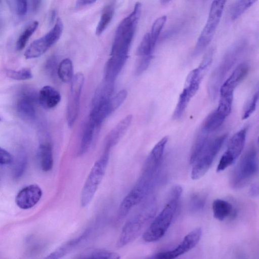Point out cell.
I'll return each instance as SVG.
<instances>
[{
    "label": "cell",
    "mask_w": 259,
    "mask_h": 259,
    "mask_svg": "<svg viewBox=\"0 0 259 259\" xmlns=\"http://www.w3.org/2000/svg\"><path fill=\"white\" fill-rule=\"evenodd\" d=\"M41 0H32V9L34 12H36L39 9Z\"/></svg>",
    "instance_id": "obj_42"
},
{
    "label": "cell",
    "mask_w": 259,
    "mask_h": 259,
    "mask_svg": "<svg viewBox=\"0 0 259 259\" xmlns=\"http://www.w3.org/2000/svg\"><path fill=\"white\" fill-rule=\"evenodd\" d=\"M110 149L105 148L104 151L92 166L83 186L80 204L82 207L89 205L94 198L101 184L107 167Z\"/></svg>",
    "instance_id": "obj_5"
},
{
    "label": "cell",
    "mask_w": 259,
    "mask_h": 259,
    "mask_svg": "<svg viewBox=\"0 0 259 259\" xmlns=\"http://www.w3.org/2000/svg\"><path fill=\"white\" fill-rule=\"evenodd\" d=\"M114 12V8L111 5H108L104 8L96 27V34L97 35H100L106 29L113 17Z\"/></svg>",
    "instance_id": "obj_29"
},
{
    "label": "cell",
    "mask_w": 259,
    "mask_h": 259,
    "mask_svg": "<svg viewBox=\"0 0 259 259\" xmlns=\"http://www.w3.org/2000/svg\"><path fill=\"white\" fill-rule=\"evenodd\" d=\"M16 9L17 14L21 16H24L27 11V0H15Z\"/></svg>",
    "instance_id": "obj_38"
},
{
    "label": "cell",
    "mask_w": 259,
    "mask_h": 259,
    "mask_svg": "<svg viewBox=\"0 0 259 259\" xmlns=\"http://www.w3.org/2000/svg\"><path fill=\"white\" fill-rule=\"evenodd\" d=\"M258 99V94L255 93L245 104L242 113V119L248 118L255 111Z\"/></svg>",
    "instance_id": "obj_37"
},
{
    "label": "cell",
    "mask_w": 259,
    "mask_h": 259,
    "mask_svg": "<svg viewBox=\"0 0 259 259\" xmlns=\"http://www.w3.org/2000/svg\"><path fill=\"white\" fill-rule=\"evenodd\" d=\"M159 1L161 4L165 5V4L168 3L171 0H159Z\"/></svg>",
    "instance_id": "obj_44"
},
{
    "label": "cell",
    "mask_w": 259,
    "mask_h": 259,
    "mask_svg": "<svg viewBox=\"0 0 259 259\" xmlns=\"http://www.w3.org/2000/svg\"><path fill=\"white\" fill-rule=\"evenodd\" d=\"M208 133L200 130L192 147L190 162L193 164L210 141Z\"/></svg>",
    "instance_id": "obj_24"
},
{
    "label": "cell",
    "mask_w": 259,
    "mask_h": 259,
    "mask_svg": "<svg viewBox=\"0 0 259 259\" xmlns=\"http://www.w3.org/2000/svg\"><path fill=\"white\" fill-rule=\"evenodd\" d=\"M97 0H77L75 3L76 7L80 8L92 4Z\"/></svg>",
    "instance_id": "obj_40"
},
{
    "label": "cell",
    "mask_w": 259,
    "mask_h": 259,
    "mask_svg": "<svg viewBox=\"0 0 259 259\" xmlns=\"http://www.w3.org/2000/svg\"><path fill=\"white\" fill-rule=\"evenodd\" d=\"M27 164V157L25 153L21 152L18 155L13 169V174L15 178H19L24 173Z\"/></svg>",
    "instance_id": "obj_36"
},
{
    "label": "cell",
    "mask_w": 259,
    "mask_h": 259,
    "mask_svg": "<svg viewBox=\"0 0 259 259\" xmlns=\"http://www.w3.org/2000/svg\"><path fill=\"white\" fill-rule=\"evenodd\" d=\"M155 47L152 44L149 33H146L137 50V55L139 57V59L152 60Z\"/></svg>",
    "instance_id": "obj_26"
},
{
    "label": "cell",
    "mask_w": 259,
    "mask_h": 259,
    "mask_svg": "<svg viewBox=\"0 0 259 259\" xmlns=\"http://www.w3.org/2000/svg\"><path fill=\"white\" fill-rule=\"evenodd\" d=\"M257 153L255 148L250 147L242 156L234 170L230 180L235 189L244 187L258 171Z\"/></svg>",
    "instance_id": "obj_7"
},
{
    "label": "cell",
    "mask_w": 259,
    "mask_h": 259,
    "mask_svg": "<svg viewBox=\"0 0 259 259\" xmlns=\"http://www.w3.org/2000/svg\"><path fill=\"white\" fill-rule=\"evenodd\" d=\"M244 48V43L242 41L234 44L211 74L207 84V92L211 100L216 98L224 78L236 63Z\"/></svg>",
    "instance_id": "obj_3"
},
{
    "label": "cell",
    "mask_w": 259,
    "mask_h": 259,
    "mask_svg": "<svg viewBox=\"0 0 259 259\" xmlns=\"http://www.w3.org/2000/svg\"><path fill=\"white\" fill-rule=\"evenodd\" d=\"M13 160L11 154L5 149L0 147V164L10 163Z\"/></svg>",
    "instance_id": "obj_39"
},
{
    "label": "cell",
    "mask_w": 259,
    "mask_h": 259,
    "mask_svg": "<svg viewBox=\"0 0 259 259\" xmlns=\"http://www.w3.org/2000/svg\"><path fill=\"white\" fill-rule=\"evenodd\" d=\"M249 194L253 197H256L258 195V185L257 183L253 184L249 190Z\"/></svg>",
    "instance_id": "obj_41"
},
{
    "label": "cell",
    "mask_w": 259,
    "mask_h": 259,
    "mask_svg": "<svg viewBox=\"0 0 259 259\" xmlns=\"http://www.w3.org/2000/svg\"><path fill=\"white\" fill-rule=\"evenodd\" d=\"M0 2H1V0H0Z\"/></svg>",
    "instance_id": "obj_46"
},
{
    "label": "cell",
    "mask_w": 259,
    "mask_h": 259,
    "mask_svg": "<svg viewBox=\"0 0 259 259\" xmlns=\"http://www.w3.org/2000/svg\"><path fill=\"white\" fill-rule=\"evenodd\" d=\"M37 158L41 169L49 171L53 166L52 148L49 142L40 144L37 150Z\"/></svg>",
    "instance_id": "obj_19"
},
{
    "label": "cell",
    "mask_w": 259,
    "mask_h": 259,
    "mask_svg": "<svg viewBox=\"0 0 259 259\" xmlns=\"http://www.w3.org/2000/svg\"><path fill=\"white\" fill-rule=\"evenodd\" d=\"M257 0H237L232 6L230 16L235 20L251 7Z\"/></svg>",
    "instance_id": "obj_30"
},
{
    "label": "cell",
    "mask_w": 259,
    "mask_h": 259,
    "mask_svg": "<svg viewBox=\"0 0 259 259\" xmlns=\"http://www.w3.org/2000/svg\"><path fill=\"white\" fill-rule=\"evenodd\" d=\"M96 128H97L95 123L89 119L83 131L80 148L78 152L79 155L84 154L90 148L93 140Z\"/></svg>",
    "instance_id": "obj_23"
},
{
    "label": "cell",
    "mask_w": 259,
    "mask_h": 259,
    "mask_svg": "<svg viewBox=\"0 0 259 259\" xmlns=\"http://www.w3.org/2000/svg\"><path fill=\"white\" fill-rule=\"evenodd\" d=\"M201 236L202 229L200 228H197L187 234L174 249L156 253L151 257L159 259L177 257L193 248L199 242Z\"/></svg>",
    "instance_id": "obj_12"
},
{
    "label": "cell",
    "mask_w": 259,
    "mask_h": 259,
    "mask_svg": "<svg viewBox=\"0 0 259 259\" xmlns=\"http://www.w3.org/2000/svg\"><path fill=\"white\" fill-rule=\"evenodd\" d=\"M182 193V188L179 185L175 186L171 189L166 204L143 235V239L145 242L157 241L165 234L177 211Z\"/></svg>",
    "instance_id": "obj_1"
},
{
    "label": "cell",
    "mask_w": 259,
    "mask_h": 259,
    "mask_svg": "<svg viewBox=\"0 0 259 259\" xmlns=\"http://www.w3.org/2000/svg\"><path fill=\"white\" fill-rule=\"evenodd\" d=\"M84 81V75L76 73L71 81L67 107V121L69 127H72L78 114L80 97Z\"/></svg>",
    "instance_id": "obj_11"
},
{
    "label": "cell",
    "mask_w": 259,
    "mask_h": 259,
    "mask_svg": "<svg viewBox=\"0 0 259 259\" xmlns=\"http://www.w3.org/2000/svg\"><path fill=\"white\" fill-rule=\"evenodd\" d=\"M77 258L119 259V254L115 252L101 248H88L80 252Z\"/></svg>",
    "instance_id": "obj_22"
},
{
    "label": "cell",
    "mask_w": 259,
    "mask_h": 259,
    "mask_svg": "<svg viewBox=\"0 0 259 259\" xmlns=\"http://www.w3.org/2000/svg\"><path fill=\"white\" fill-rule=\"evenodd\" d=\"M249 69V66L245 62L238 65L221 85L219 90L220 94H233L234 89L246 77Z\"/></svg>",
    "instance_id": "obj_15"
},
{
    "label": "cell",
    "mask_w": 259,
    "mask_h": 259,
    "mask_svg": "<svg viewBox=\"0 0 259 259\" xmlns=\"http://www.w3.org/2000/svg\"><path fill=\"white\" fill-rule=\"evenodd\" d=\"M133 116L128 115L122 119L107 135L105 148L111 149L116 145L131 124Z\"/></svg>",
    "instance_id": "obj_17"
},
{
    "label": "cell",
    "mask_w": 259,
    "mask_h": 259,
    "mask_svg": "<svg viewBox=\"0 0 259 259\" xmlns=\"http://www.w3.org/2000/svg\"><path fill=\"white\" fill-rule=\"evenodd\" d=\"M227 0H213L207 21L197 40L193 50L194 56L199 55L209 45L219 24Z\"/></svg>",
    "instance_id": "obj_6"
},
{
    "label": "cell",
    "mask_w": 259,
    "mask_h": 259,
    "mask_svg": "<svg viewBox=\"0 0 259 259\" xmlns=\"http://www.w3.org/2000/svg\"><path fill=\"white\" fill-rule=\"evenodd\" d=\"M226 118L216 109L210 113L204 119L201 130L208 134L213 132L222 125Z\"/></svg>",
    "instance_id": "obj_21"
},
{
    "label": "cell",
    "mask_w": 259,
    "mask_h": 259,
    "mask_svg": "<svg viewBox=\"0 0 259 259\" xmlns=\"http://www.w3.org/2000/svg\"><path fill=\"white\" fill-rule=\"evenodd\" d=\"M220 99L217 110L227 117L231 113L232 107L233 95L220 94Z\"/></svg>",
    "instance_id": "obj_32"
},
{
    "label": "cell",
    "mask_w": 259,
    "mask_h": 259,
    "mask_svg": "<svg viewBox=\"0 0 259 259\" xmlns=\"http://www.w3.org/2000/svg\"><path fill=\"white\" fill-rule=\"evenodd\" d=\"M246 129L242 128L236 133L230 140L226 151L222 155L217 166L220 172L232 165L241 153L245 145Z\"/></svg>",
    "instance_id": "obj_10"
},
{
    "label": "cell",
    "mask_w": 259,
    "mask_h": 259,
    "mask_svg": "<svg viewBox=\"0 0 259 259\" xmlns=\"http://www.w3.org/2000/svg\"><path fill=\"white\" fill-rule=\"evenodd\" d=\"M167 20L166 15H163L154 22L150 31V36L152 45L155 47L158 37Z\"/></svg>",
    "instance_id": "obj_33"
},
{
    "label": "cell",
    "mask_w": 259,
    "mask_h": 259,
    "mask_svg": "<svg viewBox=\"0 0 259 259\" xmlns=\"http://www.w3.org/2000/svg\"><path fill=\"white\" fill-rule=\"evenodd\" d=\"M127 94L126 90H122L113 97H111L108 101V107L110 114L121 105L126 98Z\"/></svg>",
    "instance_id": "obj_35"
},
{
    "label": "cell",
    "mask_w": 259,
    "mask_h": 259,
    "mask_svg": "<svg viewBox=\"0 0 259 259\" xmlns=\"http://www.w3.org/2000/svg\"><path fill=\"white\" fill-rule=\"evenodd\" d=\"M114 81L104 79L95 91L92 101V107L104 103L111 98Z\"/></svg>",
    "instance_id": "obj_18"
},
{
    "label": "cell",
    "mask_w": 259,
    "mask_h": 259,
    "mask_svg": "<svg viewBox=\"0 0 259 259\" xmlns=\"http://www.w3.org/2000/svg\"><path fill=\"white\" fill-rule=\"evenodd\" d=\"M38 26V22L34 21L25 27L16 42V49L17 51H21L24 49L29 38L36 30Z\"/></svg>",
    "instance_id": "obj_28"
},
{
    "label": "cell",
    "mask_w": 259,
    "mask_h": 259,
    "mask_svg": "<svg viewBox=\"0 0 259 259\" xmlns=\"http://www.w3.org/2000/svg\"><path fill=\"white\" fill-rule=\"evenodd\" d=\"M38 96L31 92H24L19 96L16 109L20 117L27 121H32L36 118L35 104Z\"/></svg>",
    "instance_id": "obj_13"
},
{
    "label": "cell",
    "mask_w": 259,
    "mask_h": 259,
    "mask_svg": "<svg viewBox=\"0 0 259 259\" xmlns=\"http://www.w3.org/2000/svg\"><path fill=\"white\" fill-rule=\"evenodd\" d=\"M63 29L61 19L58 18L53 27L45 35L34 40L24 53L26 59L38 58L46 53L60 38Z\"/></svg>",
    "instance_id": "obj_9"
},
{
    "label": "cell",
    "mask_w": 259,
    "mask_h": 259,
    "mask_svg": "<svg viewBox=\"0 0 259 259\" xmlns=\"http://www.w3.org/2000/svg\"><path fill=\"white\" fill-rule=\"evenodd\" d=\"M42 194V190L37 185H29L18 193L16 197V203L22 209L30 208L40 200Z\"/></svg>",
    "instance_id": "obj_14"
},
{
    "label": "cell",
    "mask_w": 259,
    "mask_h": 259,
    "mask_svg": "<svg viewBox=\"0 0 259 259\" xmlns=\"http://www.w3.org/2000/svg\"><path fill=\"white\" fill-rule=\"evenodd\" d=\"M56 13L55 11H53L51 14L50 21L51 23H53L54 21Z\"/></svg>",
    "instance_id": "obj_43"
},
{
    "label": "cell",
    "mask_w": 259,
    "mask_h": 259,
    "mask_svg": "<svg viewBox=\"0 0 259 259\" xmlns=\"http://www.w3.org/2000/svg\"><path fill=\"white\" fill-rule=\"evenodd\" d=\"M89 230H87L79 236L72 239L58 247L45 258L48 259H58L66 255L73 248L84 239L89 233Z\"/></svg>",
    "instance_id": "obj_20"
},
{
    "label": "cell",
    "mask_w": 259,
    "mask_h": 259,
    "mask_svg": "<svg viewBox=\"0 0 259 259\" xmlns=\"http://www.w3.org/2000/svg\"><path fill=\"white\" fill-rule=\"evenodd\" d=\"M61 100L60 93L50 85L43 87L38 94V102L46 109L55 107Z\"/></svg>",
    "instance_id": "obj_16"
},
{
    "label": "cell",
    "mask_w": 259,
    "mask_h": 259,
    "mask_svg": "<svg viewBox=\"0 0 259 259\" xmlns=\"http://www.w3.org/2000/svg\"><path fill=\"white\" fill-rule=\"evenodd\" d=\"M227 138V135L224 134L210 140L193 164L191 174L193 180L199 179L207 172Z\"/></svg>",
    "instance_id": "obj_8"
},
{
    "label": "cell",
    "mask_w": 259,
    "mask_h": 259,
    "mask_svg": "<svg viewBox=\"0 0 259 259\" xmlns=\"http://www.w3.org/2000/svg\"><path fill=\"white\" fill-rule=\"evenodd\" d=\"M6 75L9 78L17 80H25L32 77L31 70L29 68H26L19 70H7Z\"/></svg>",
    "instance_id": "obj_34"
},
{
    "label": "cell",
    "mask_w": 259,
    "mask_h": 259,
    "mask_svg": "<svg viewBox=\"0 0 259 259\" xmlns=\"http://www.w3.org/2000/svg\"><path fill=\"white\" fill-rule=\"evenodd\" d=\"M156 212V204L151 202L124 225L116 243L122 247L137 239L152 220Z\"/></svg>",
    "instance_id": "obj_4"
},
{
    "label": "cell",
    "mask_w": 259,
    "mask_h": 259,
    "mask_svg": "<svg viewBox=\"0 0 259 259\" xmlns=\"http://www.w3.org/2000/svg\"><path fill=\"white\" fill-rule=\"evenodd\" d=\"M233 210V207L229 202L217 199L212 203V211L214 217L219 221H223L229 217Z\"/></svg>",
    "instance_id": "obj_25"
},
{
    "label": "cell",
    "mask_w": 259,
    "mask_h": 259,
    "mask_svg": "<svg viewBox=\"0 0 259 259\" xmlns=\"http://www.w3.org/2000/svg\"><path fill=\"white\" fill-rule=\"evenodd\" d=\"M58 75L59 78L64 82L71 81L73 76V64L71 60L68 58L63 60L58 68Z\"/></svg>",
    "instance_id": "obj_27"
},
{
    "label": "cell",
    "mask_w": 259,
    "mask_h": 259,
    "mask_svg": "<svg viewBox=\"0 0 259 259\" xmlns=\"http://www.w3.org/2000/svg\"><path fill=\"white\" fill-rule=\"evenodd\" d=\"M141 11L142 4L137 2L133 12L119 24L112 44L110 56L128 58V53Z\"/></svg>",
    "instance_id": "obj_2"
},
{
    "label": "cell",
    "mask_w": 259,
    "mask_h": 259,
    "mask_svg": "<svg viewBox=\"0 0 259 259\" xmlns=\"http://www.w3.org/2000/svg\"><path fill=\"white\" fill-rule=\"evenodd\" d=\"M207 199V195L204 192H197L191 195L189 206L190 210L197 212L203 209Z\"/></svg>",
    "instance_id": "obj_31"
},
{
    "label": "cell",
    "mask_w": 259,
    "mask_h": 259,
    "mask_svg": "<svg viewBox=\"0 0 259 259\" xmlns=\"http://www.w3.org/2000/svg\"><path fill=\"white\" fill-rule=\"evenodd\" d=\"M0 120H1V118H0Z\"/></svg>",
    "instance_id": "obj_45"
}]
</instances>
